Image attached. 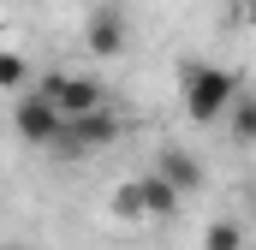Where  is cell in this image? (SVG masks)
I'll return each instance as SVG.
<instances>
[{"mask_svg": "<svg viewBox=\"0 0 256 250\" xmlns=\"http://www.w3.org/2000/svg\"><path fill=\"white\" fill-rule=\"evenodd\" d=\"M179 90H185V114L196 125H214L226 114V102L238 96V72H226V66H185V78H179Z\"/></svg>", "mask_w": 256, "mask_h": 250, "instance_id": "cell-1", "label": "cell"}, {"mask_svg": "<svg viewBox=\"0 0 256 250\" xmlns=\"http://www.w3.org/2000/svg\"><path fill=\"white\" fill-rule=\"evenodd\" d=\"M36 90L54 102V114L72 120V114H90V108H102L108 96H102V84L96 78H78V72H48V78H36Z\"/></svg>", "mask_w": 256, "mask_h": 250, "instance_id": "cell-2", "label": "cell"}, {"mask_svg": "<svg viewBox=\"0 0 256 250\" xmlns=\"http://www.w3.org/2000/svg\"><path fill=\"white\" fill-rule=\"evenodd\" d=\"M12 125H18V137L30 143V149H54V137H60V114H54V102L42 96V90H30V96H18V108H12Z\"/></svg>", "mask_w": 256, "mask_h": 250, "instance_id": "cell-3", "label": "cell"}, {"mask_svg": "<svg viewBox=\"0 0 256 250\" xmlns=\"http://www.w3.org/2000/svg\"><path fill=\"white\" fill-rule=\"evenodd\" d=\"M137 202H143V220H179V208H185V196L161 173H137Z\"/></svg>", "mask_w": 256, "mask_h": 250, "instance_id": "cell-4", "label": "cell"}, {"mask_svg": "<svg viewBox=\"0 0 256 250\" xmlns=\"http://www.w3.org/2000/svg\"><path fill=\"white\" fill-rule=\"evenodd\" d=\"M155 173L179 190V196H191V190L208 179V173H202V161H196L191 149H161V155H155Z\"/></svg>", "mask_w": 256, "mask_h": 250, "instance_id": "cell-5", "label": "cell"}, {"mask_svg": "<svg viewBox=\"0 0 256 250\" xmlns=\"http://www.w3.org/2000/svg\"><path fill=\"white\" fill-rule=\"evenodd\" d=\"M84 42H90V54H102V60L126 54V18H120V12H90Z\"/></svg>", "mask_w": 256, "mask_h": 250, "instance_id": "cell-6", "label": "cell"}, {"mask_svg": "<svg viewBox=\"0 0 256 250\" xmlns=\"http://www.w3.org/2000/svg\"><path fill=\"white\" fill-rule=\"evenodd\" d=\"M226 114H232V137H238V143H250V137H256V102H250V96H232V102H226Z\"/></svg>", "mask_w": 256, "mask_h": 250, "instance_id": "cell-7", "label": "cell"}, {"mask_svg": "<svg viewBox=\"0 0 256 250\" xmlns=\"http://www.w3.org/2000/svg\"><path fill=\"white\" fill-rule=\"evenodd\" d=\"M108 214H114V220H143V202H137V179H126V185L108 196Z\"/></svg>", "mask_w": 256, "mask_h": 250, "instance_id": "cell-8", "label": "cell"}, {"mask_svg": "<svg viewBox=\"0 0 256 250\" xmlns=\"http://www.w3.org/2000/svg\"><path fill=\"white\" fill-rule=\"evenodd\" d=\"M24 84H30V60L12 54V48H0V90H24Z\"/></svg>", "mask_w": 256, "mask_h": 250, "instance_id": "cell-9", "label": "cell"}, {"mask_svg": "<svg viewBox=\"0 0 256 250\" xmlns=\"http://www.w3.org/2000/svg\"><path fill=\"white\" fill-rule=\"evenodd\" d=\"M202 244H208V250H244V232H238V220H214Z\"/></svg>", "mask_w": 256, "mask_h": 250, "instance_id": "cell-10", "label": "cell"}, {"mask_svg": "<svg viewBox=\"0 0 256 250\" xmlns=\"http://www.w3.org/2000/svg\"><path fill=\"white\" fill-rule=\"evenodd\" d=\"M0 250H12V244H0Z\"/></svg>", "mask_w": 256, "mask_h": 250, "instance_id": "cell-11", "label": "cell"}]
</instances>
